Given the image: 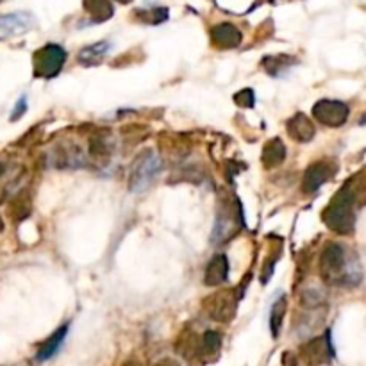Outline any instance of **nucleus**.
Listing matches in <instances>:
<instances>
[{
	"mask_svg": "<svg viewBox=\"0 0 366 366\" xmlns=\"http://www.w3.org/2000/svg\"><path fill=\"white\" fill-rule=\"evenodd\" d=\"M320 273L327 284L358 286L363 281V266L358 254L340 243H329L320 256Z\"/></svg>",
	"mask_w": 366,
	"mask_h": 366,
	"instance_id": "1",
	"label": "nucleus"
},
{
	"mask_svg": "<svg viewBox=\"0 0 366 366\" xmlns=\"http://www.w3.org/2000/svg\"><path fill=\"white\" fill-rule=\"evenodd\" d=\"M363 204L356 184L347 183L324 211V221L334 232L350 235L356 227V205Z\"/></svg>",
	"mask_w": 366,
	"mask_h": 366,
	"instance_id": "2",
	"label": "nucleus"
},
{
	"mask_svg": "<svg viewBox=\"0 0 366 366\" xmlns=\"http://www.w3.org/2000/svg\"><path fill=\"white\" fill-rule=\"evenodd\" d=\"M161 158L154 150L140 154L136 161L132 163L131 174H129V190L132 193L147 192L152 183L158 179L161 172Z\"/></svg>",
	"mask_w": 366,
	"mask_h": 366,
	"instance_id": "3",
	"label": "nucleus"
},
{
	"mask_svg": "<svg viewBox=\"0 0 366 366\" xmlns=\"http://www.w3.org/2000/svg\"><path fill=\"white\" fill-rule=\"evenodd\" d=\"M64 61H66V52L61 45H45L35 54V75L43 77V79H51L55 77L63 68Z\"/></svg>",
	"mask_w": 366,
	"mask_h": 366,
	"instance_id": "4",
	"label": "nucleus"
},
{
	"mask_svg": "<svg viewBox=\"0 0 366 366\" xmlns=\"http://www.w3.org/2000/svg\"><path fill=\"white\" fill-rule=\"evenodd\" d=\"M349 106L341 100H332V98L318 100L313 107V116L327 127H341L349 120Z\"/></svg>",
	"mask_w": 366,
	"mask_h": 366,
	"instance_id": "5",
	"label": "nucleus"
},
{
	"mask_svg": "<svg viewBox=\"0 0 366 366\" xmlns=\"http://www.w3.org/2000/svg\"><path fill=\"white\" fill-rule=\"evenodd\" d=\"M300 358L307 366L329 365L334 359V349H332L331 336L324 334L322 338H315L309 343L302 345L300 349Z\"/></svg>",
	"mask_w": 366,
	"mask_h": 366,
	"instance_id": "6",
	"label": "nucleus"
},
{
	"mask_svg": "<svg viewBox=\"0 0 366 366\" xmlns=\"http://www.w3.org/2000/svg\"><path fill=\"white\" fill-rule=\"evenodd\" d=\"M36 26V18L27 11L0 15V38H11L29 33Z\"/></svg>",
	"mask_w": 366,
	"mask_h": 366,
	"instance_id": "7",
	"label": "nucleus"
},
{
	"mask_svg": "<svg viewBox=\"0 0 366 366\" xmlns=\"http://www.w3.org/2000/svg\"><path fill=\"white\" fill-rule=\"evenodd\" d=\"M209 316L218 322H229L236 313V298L232 291H220L214 297H209Z\"/></svg>",
	"mask_w": 366,
	"mask_h": 366,
	"instance_id": "8",
	"label": "nucleus"
},
{
	"mask_svg": "<svg viewBox=\"0 0 366 366\" xmlns=\"http://www.w3.org/2000/svg\"><path fill=\"white\" fill-rule=\"evenodd\" d=\"M334 172L336 170H332L331 165H329L327 161H320L311 165L307 168L306 175H304V181H302L304 192L313 193L316 192V190H320V187L324 186L325 181L331 179Z\"/></svg>",
	"mask_w": 366,
	"mask_h": 366,
	"instance_id": "9",
	"label": "nucleus"
},
{
	"mask_svg": "<svg viewBox=\"0 0 366 366\" xmlns=\"http://www.w3.org/2000/svg\"><path fill=\"white\" fill-rule=\"evenodd\" d=\"M239 213V208L236 211H230V208H227V211H220L217 217V226H214L213 239L214 243H221L223 239L230 238L238 230V220L236 214Z\"/></svg>",
	"mask_w": 366,
	"mask_h": 366,
	"instance_id": "10",
	"label": "nucleus"
},
{
	"mask_svg": "<svg viewBox=\"0 0 366 366\" xmlns=\"http://www.w3.org/2000/svg\"><path fill=\"white\" fill-rule=\"evenodd\" d=\"M211 39L218 47L232 48L238 47L239 42H241V33L232 24H220L211 30Z\"/></svg>",
	"mask_w": 366,
	"mask_h": 366,
	"instance_id": "11",
	"label": "nucleus"
},
{
	"mask_svg": "<svg viewBox=\"0 0 366 366\" xmlns=\"http://www.w3.org/2000/svg\"><path fill=\"white\" fill-rule=\"evenodd\" d=\"M68 327H70L68 324L61 325V327L57 329V331H55L42 347H39L38 354H36V361H39V363L48 361V359L54 358L55 354L60 352V349L63 347L64 340H66V334H68Z\"/></svg>",
	"mask_w": 366,
	"mask_h": 366,
	"instance_id": "12",
	"label": "nucleus"
},
{
	"mask_svg": "<svg viewBox=\"0 0 366 366\" xmlns=\"http://www.w3.org/2000/svg\"><path fill=\"white\" fill-rule=\"evenodd\" d=\"M288 132L293 140L300 141V143H307L311 141L313 136H315V125L309 122L306 115H295L293 118L288 122Z\"/></svg>",
	"mask_w": 366,
	"mask_h": 366,
	"instance_id": "13",
	"label": "nucleus"
},
{
	"mask_svg": "<svg viewBox=\"0 0 366 366\" xmlns=\"http://www.w3.org/2000/svg\"><path fill=\"white\" fill-rule=\"evenodd\" d=\"M229 277V261L223 254H218L217 257L211 259V263L208 264V270H205L204 281L208 286H217L221 282L227 281Z\"/></svg>",
	"mask_w": 366,
	"mask_h": 366,
	"instance_id": "14",
	"label": "nucleus"
},
{
	"mask_svg": "<svg viewBox=\"0 0 366 366\" xmlns=\"http://www.w3.org/2000/svg\"><path fill=\"white\" fill-rule=\"evenodd\" d=\"M111 51V43L109 42H98L93 45H88V47L82 48L77 55V61L84 66H95V64L102 63L104 57L107 55V52Z\"/></svg>",
	"mask_w": 366,
	"mask_h": 366,
	"instance_id": "15",
	"label": "nucleus"
},
{
	"mask_svg": "<svg viewBox=\"0 0 366 366\" xmlns=\"http://www.w3.org/2000/svg\"><path fill=\"white\" fill-rule=\"evenodd\" d=\"M84 9L88 11L93 21H106L115 15V8L109 0H84Z\"/></svg>",
	"mask_w": 366,
	"mask_h": 366,
	"instance_id": "16",
	"label": "nucleus"
},
{
	"mask_svg": "<svg viewBox=\"0 0 366 366\" xmlns=\"http://www.w3.org/2000/svg\"><path fill=\"white\" fill-rule=\"evenodd\" d=\"M284 313H286V297L279 293L275 300H273L272 307H270V329H272L273 336H277L279 331H281Z\"/></svg>",
	"mask_w": 366,
	"mask_h": 366,
	"instance_id": "17",
	"label": "nucleus"
},
{
	"mask_svg": "<svg viewBox=\"0 0 366 366\" xmlns=\"http://www.w3.org/2000/svg\"><path fill=\"white\" fill-rule=\"evenodd\" d=\"M286 159V147L282 145L279 140L270 141L268 145L264 147L263 152V161L266 166H277L281 165Z\"/></svg>",
	"mask_w": 366,
	"mask_h": 366,
	"instance_id": "18",
	"label": "nucleus"
},
{
	"mask_svg": "<svg viewBox=\"0 0 366 366\" xmlns=\"http://www.w3.org/2000/svg\"><path fill=\"white\" fill-rule=\"evenodd\" d=\"M297 61L293 57H288V55H273V57H266L263 61V64L266 66V72L272 73V75H282V72L290 70Z\"/></svg>",
	"mask_w": 366,
	"mask_h": 366,
	"instance_id": "19",
	"label": "nucleus"
},
{
	"mask_svg": "<svg viewBox=\"0 0 366 366\" xmlns=\"http://www.w3.org/2000/svg\"><path fill=\"white\" fill-rule=\"evenodd\" d=\"M143 21H149V24H161L168 18V9L159 8V9H145V11H138Z\"/></svg>",
	"mask_w": 366,
	"mask_h": 366,
	"instance_id": "20",
	"label": "nucleus"
},
{
	"mask_svg": "<svg viewBox=\"0 0 366 366\" xmlns=\"http://www.w3.org/2000/svg\"><path fill=\"white\" fill-rule=\"evenodd\" d=\"M27 111V97L26 95H21L20 98H18V102H17V106H15V109H13V115H11V120H18L20 118V116H24V113H26Z\"/></svg>",
	"mask_w": 366,
	"mask_h": 366,
	"instance_id": "21",
	"label": "nucleus"
},
{
	"mask_svg": "<svg viewBox=\"0 0 366 366\" xmlns=\"http://www.w3.org/2000/svg\"><path fill=\"white\" fill-rule=\"evenodd\" d=\"M156 366H181V365H179V363L172 361V359H163V361L158 363Z\"/></svg>",
	"mask_w": 366,
	"mask_h": 366,
	"instance_id": "22",
	"label": "nucleus"
},
{
	"mask_svg": "<svg viewBox=\"0 0 366 366\" xmlns=\"http://www.w3.org/2000/svg\"><path fill=\"white\" fill-rule=\"evenodd\" d=\"M359 124H361V125H366V115L363 116V118H361V122H359Z\"/></svg>",
	"mask_w": 366,
	"mask_h": 366,
	"instance_id": "23",
	"label": "nucleus"
},
{
	"mask_svg": "<svg viewBox=\"0 0 366 366\" xmlns=\"http://www.w3.org/2000/svg\"><path fill=\"white\" fill-rule=\"evenodd\" d=\"M116 2H122V4H127V2H131V0H116Z\"/></svg>",
	"mask_w": 366,
	"mask_h": 366,
	"instance_id": "24",
	"label": "nucleus"
},
{
	"mask_svg": "<svg viewBox=\"0 0 366 366\" xmlns=\"http://www.w3.org/2000/svg\"><path fill=\"white\" fill-rule=\"evenodd\" d=\"M124 366H140V365H136V363H127V365H124Z\"/></svg>",
	"mask_w": 366,
	"mask_h": 366,
	"instance_id": "25",
	"label": "nucleus"
}]
</instances>
